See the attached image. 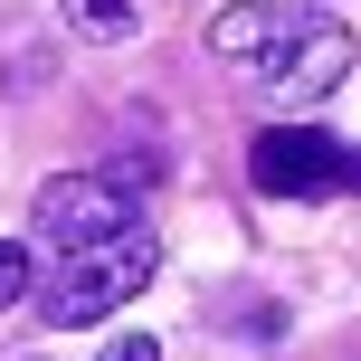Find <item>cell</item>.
Segmentation results:
<instances>
[{
	"label": "cell",
	"mask_w": 361,
	"mask_h": 361,
	"mask_svg": "<svg viewBox=\"0 0 361 361\" xmlns=\"http://www.w3.org/2000/svg\"><path fill=\"white\" fill-rule=\"evenodd\" d=\"M29 295H38V257L19 247V238H0V314L29 305Z\"/></svg>",
	"instance_id": "7"
},
{
	"label": "cell",
	"mask_w": 361,
	"mask_h": 361,
	"mask_svg": "<svg viewBox=\"0 0 361 361\" xmlns=\"http://www.w3.org/2000/svg\"><path fill=\"white\" fill-rule=\"evenodd\" d=\"M247 180L267 200H343L361 190V143H333L314 124H267L247 143Z\"/></svg>",
	"instance_id": "2"
},
{
	"label": "cell",
	"mask_w": 361,
	"mask_h": 361,
	"mask_svg": "<svg viewBox=\"0 0 361 361\" xmlns=\"http://www.w3.org/2000/svg\"><path fill=\"white\" fill-rule=\"evenodd\" d=\"M105 361H162V343H152V333H114Z\"/></svg>",
	"instance_id": "8"
},
{
	"label": "cell",
	"mask_w": 361,
	"mask_h": 361,
	"mask_svg": "<svg viewBox=\"0 0 361 361\" xmlns=\"http://www.w3.org/2000/svg\"><path fill=\"white\" fill-rule=\"evenodd\" d=\"M343 76H352V29H343V19H324V10H314L305 29L267 57V86L286 95V105H314V95H333Z\"/></svg>",
	"instance_id": "4"
},
{
	"label": "cell",
	"mask_w": 361,
	"mask_h": 361,
	"mask_svg": "<svg viewBox=\"0 0 361 361\" xmlns=\"http://www.w3.org/2000/svg\"><path fill=\"white\" fill-rule=\"evenodd\" d=\"M305 19H314V10H257V0H247V10H219V19H209V48H219V57H276Z\"/></svg>",
	"instance_id": "5"
},
{
	"label": "cell",
	"mask_w": 361,
	"mask_h": 361,
	"mask_svg": "<svg viewBox=\"0 0 361 361\" xmlns=\"http://www.w3.org/2000/svg\"><path fill=\"white\" fill-rule=\"evenodd\" d=\"M152 267H162L152 219L105 228V238H76V247H48V267H38V314L67 324V333H86V324H105V314H124L133 295L152 286Z\"/></svg>",
	"instance_id": "1"
},
{
	"label": "cell",
	"mask_w": 361,
	"mask_h": 361,
	"mask_svg": "<svg viewBox=\"0 0 361 361\" xmlns=\"http://www.w3.org/2000/svg\"><path fill=\"white\" fill-rule=\"evenodd\" d=\"M57 10H67V29L86 38V48H124V38L143 29V10H133V0H57Z\"/></svg>",
	"instance_id": "6"
},
{
	"label": "cell",
	"mask_w": 361,
	"mask_h": 361,
	"mask_svg": "<svg viewBox=\"0 0 361 361\" xmlns=\"http://www.w3.org/2000/svg\"><path fill=\"white\" fill-rule=\"evenodd\" d=\"M133 200L114 171H57L48 190H38V238L48 247H76V238H105V228H133Z\"/></svg>",
	"instance_id": "3"
}]
</instances>
